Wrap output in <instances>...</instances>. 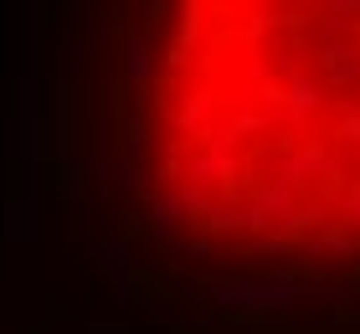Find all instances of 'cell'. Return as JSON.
Wrapping results in <instances>:
<instances>
[{
	"mask_svg": "<svg viewBox=\"0 0 360 334\" xmlns=\"http://www.w3.org/2000/svg\"><path fill=\"white\" fill-rule=\"evenodd\" d=\"M144 155L175 231L360 309V0H170Z\"/></svg>",
	"mask_w": 360,
	"mask_h": 334,
	"instance_id": "1",
	"label": "cell"
}]
</instances>
